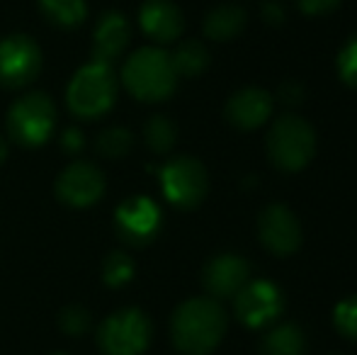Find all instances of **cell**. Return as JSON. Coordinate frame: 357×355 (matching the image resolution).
<instances>
[{"label":"cell","mask_w":357,"mask_h":355,"mask_svg":"<svg viewBox=\"0 0 357 355\" xmlns=\"http://www.w3.org/2000/svg\"><path fill=\"white\" fill-rule=\"evenodd\" d=\"M170 333L183 355H209L226 333V314L212 297L188 299L175 309Z\"/></svg>","instance_id":"1"},{"label":"cell","mask_w":357,"mask_h":355,"mask_svg":"<svg viewBox=\"0 0 357 355\" xmlns=\"http://www.w3.org/2000/svg\"><path fill=\"white\" fill-rule=\"evenodd\" d=\"M122 83L137 100L160 103L175 93L178 73H175L168 52L158 47H144L124 61Z\"/></svg>","instance_id":"2"},{"label":"cell","mask_w":357,"mask_h":355,"mask_svg":"<svg viewBox=\"0 0 357 355\" xmlns=\"http://www.w3.org/2000/svg\"><path fill=\"white\" fill-rule=\"evenodd\" d=\"M117 98V76L107 63L90 61L73 73L66 90L68 109L80 119H98L109 112Z\"/></svg>","instance_id":"3"},{"label":"cell","mask_w":357,"mask_h":355,"mask_svg":"<svg viewBox=\"0 0 357 355\" xmlns=\"http://www.w3.org/2000/svg\"><path fill=\"white\" fill-rule=\"evenodd\" d=\"M8 137L22 146H42L56 129V105L47 93H27L8 112Z\"/></svg>","instance_id":"4"},{"label":"cell","mask_w":357,"mask_h":355,"mask_svg":"<svg viewBox=\"0 0 357 355\" xmlns=\"http://www.w3.org/2000/svg\"><path fill=\"white\" fill-rule=\"evenodd\" d=\"M316 151V137L309 122L301 117L287 114L273 124L268 134V156L280 171L296 173L314 158Z\"/></svg>","instance_id":"5"},{"label":"cell","mask_w":357,"mask_h":355,"mask_svg":"<svg viewBox=\"0 0 357 355\" xmlns=\"http://www.w3.org/2000/svg\"><path fill=\"white\" fill-rule=\"evenodd\" d=\"M151 333L153 328L142 309H119L102 322L98 346L105 355H144Z\"/></svg>","instance_id":"6"},{"label":"cell","mask_w":357,"mask_h":355,"mask_svg":"<svg viewBox=\"0 0 357 355\" xmlns=\"http://www.w3.org/2000/svg\"><path fill=\"white\" fill-rule=\"evenodd\" d=\"M160 188L170 204L180 209H192L207 197V168L192 156L170 158L160 168Z\"/></svg>","instance_id":"7"},{"label":"cell","mask_w":357,"mask_h":355,"mask_svg":"<svg viewBox=\"0 0 357 355\" xmlns=\"http://www.w3.org/2000/svg\"><path fill=\"white\" fill-rule=\"evenodd\" d=\"M42 49L27 34L0 39V88L17 90L37 81L42 73Z\"/></svg>","instance_id":"8"},{"label":"cell","mask_w":357,"mask_h":355,"mask_svg":"<svg viewBox=\"0 0 357 355\" xmlns=\"http://www.w3.org/2000/svg\"><path fill=\"white\" fill-rule=\"evenodd\" d=\"M114 229L129 246H146L160 232V207L144 195L124 199L114 212Z\"/></svg>","instance_id":"9"},{"label":"cell","mask_w":357,"mask_h":355,"mask_svg":"<svg viewBox=\"0 0 357 355\" xmlns=\"http://www.w3.org/2000/svg\"><path fill=\"white\" fill-rule=\"evenodd\" d=\"M282 307V292L278 289V285L268 282V280H253V282L248 280L236 294V314H238L241 324L250 328H260L275 322Z\"/></svg>","instance_id":"10"},{"label":"cell","mask_w":357,"mask_h":355,"mask_svg":"<svg viewBox=\"0 0 357 355\" xmlns=\"http://www.w3.org/2000/svg\"><path fill=\"white\" fill-rule=\"evenodd\" d=\"M56 195L71 207H90L105 195V176L95 163L73 161L59 173Z\"/></svg>","instance_id":"11"},{"label":"cell","mask_w":357,"mask_h":355,"mask_svg":"<svg viewBox=\"0 0 357 355\" xmlns=\"http://www.w3.org/2000/svg\"><path fill=\"white\" fill-rule=\"evenodd\" d=\"M260 241L275 256H291L301 246V227L289 207L284 204H270L263 209L258 222Z\"/></svg>","instance_id":"12"},{"label":"cell","mask_w":357,"mask_h":355,"mask_svg":"<svg viewBox=\"0 0 357 355\" xmlns=\"http://www.w3.org/2000/svg\"><path fill=\"white\" fill-rule=\"evenodd\" d=\"M250 280V263L236 253H221L212 258L204 268L202 282L212 299L236 297L245 282Z\"/></svg>","instance_id":"13"},{"label":"cell","mask_w":357,"mask_h":355,"mask_svg":"<svg viewBox=\"0 0 357 355\" xmlns=\"http://www.w3.org/2000/svg\"><path fill=\"white\" fill-rule=\"evenodd\" d=\"M129 39H132V27L127 17L117 10L105 13L93 29V61L112 66L129 47Z\"/></svg>","instance_id":"14"},{"label":"cell","mask_w":357,"mask_h":355,"mask_svg":"<svg viewBox=\"0 0 357 355\" xmlns=\"http://www.w3.org/2000/svg\"><path fill=\"white\" fill-rule=\"evenodd\" d=\"M139 22L146 37L158 44L175 42L185 29L183 13L173 0H146L139 10Z\"/></svg>","instance_id":"15"},{"label":"cell","mask_w":357,"mask_h":355,"mask_svg":"<svg viewBox=\"0 0 357 355\" xmlns=\"http://www.w3.org/2000/svg\"><path fill=\"white\" fill-rule=\"evenodd\" d=\"M273 114V98L260 88H243L226 103V119L238 129H258Z\"/></svg>","instance_id":"16"},{"label":"cell","mask_w":357,"mask_h":355,"mask_svg":"<svg viewBox=\"0 0 357 355\" xmlns=\"http://www.w3.org/2000/svg\"><path fill=\"white\" fill-rule=\"evenodd\" d=\"M245 27V10L238 5H219L204 17V34L214 42H229Z\"/></svg>","instance_id":"17"},{"label":"cell","mask_w":357,"mask_h":355,"mask_svg":"<svg viewBox=\"0 0 357 355\" xmlns=\"http://www.w3.org/2000/svg\"><path fill=\"white\" fill-rule=\"evenodd\" d=\"M39 10L44 17L61 29H73L88 17V3L85 0H39Z\"/></svg>","instance_id":"18"},{"label":"cell","mask_w":357,"mask_h":355,"mask_svg":"<svg viewBox=\"0 0 357 355\" xmlns=\"http://www.w3.org/2000/svg\"><path fill=\"white\" fill-rule=\"evenodd\" d=\"M306 338L296 324H282L263 338V355H304Z\"/></svg>","instance_id":"19"},{"label":"cell","mask_w":357,"mask_h":355,"mask_svg":"<svg viewBox=\"0 0 357 355\" xmlns=\"http://www.w3.org/2000/svg\"><path fill=\"white\" fill-rule=\"evenodd\" d=\"M170 61L178 76H199L204 68L209 66V52L202 42L197 39H188V42H180L178 49L170 54Z\"/></svg>","instance_id":"20"},{"label":"cell","mask_w":357,"mask_h":355,"mask_svg":"<svg viewBox=\"0 0 357 355\" xmlns=\"http://www.w3.org/2000/svg\"><path fill=\"white\" fill-rule=\"evenodd\" d=\"M144 142L153 153H168L178 142V127L165 114H153L144 127Z\"/></svg>","instance_id":"21"},{"label":"cell","mask_w":357,"mask_h":355,"mask_svg":"<svg viewBox=\"0 0 357 355\" xmlns=\"http://www.w3.org/2000/svg\"><path fill=\"white\" fill-rule=\"evenodd\" d=\"M134 149V134L124 127H109L95 137V151L107 161H119Z\"/></svg>","instance_id":"22"},{"label":"cell","mask_w":357,"mask_h":355,"mask_svg":"<svg viewBox=\"0 0 357 355\" xmlns=\"http://www.w3.org/2000/svg\"><path fill=\"white\" fill-rule=\"evenodd\" d=\"M134 278V261L124 251H112L102 263V280L109 287H124Z\"/></svg>","instance_id":"23"},{"label":"cell","mask_w":357,"mask_h":355,"mask_svg":"<svg viewBox=\"0 0 357 355\" xmlns=\"http://www.w3.org/2000/svg\"><path fill=\"white\" fill-rule=\"evenodd\" d=\"M59 326L63 328V333H68V336H85V333L90 331V326H93V319H90L88 309L78 307V304H73V307H66L61 312V317H59Z\"/></svg>","instance_id":"24"},{"label":"cell","mask_w":357,"mask_h":355,"mask_svg":"<svg viewBox=\"0 0 357 355\" xmlns=\"http://www.w3.org/2000/svg\"><path fill=\"white\" fill-rule=\"evenodd\" d=\"M333 322H335V328H338L345 338L357 341V294L355 297L343 299V302L335 307Z\"/></svg>","instance_id":"25"},{"label":"cell","mask_w":357,"mask_h":355,"mask_svg":"<svg viewBox=\"0 0 357 355\" xmlns=\"http://www.w3.org/2000/svg\"><path fill=\"white\" fill-rule=\"evenodd\" d=\"M338 73L348 86L357 88V34L348 39L338 54Z\"/></svg>","instance_id":"26"},{"label":"cell","mask_w":357,"mask_h":355,"mask_svg":"<svg viewBox=\"0 0 357 355\" xmlns=\"http://www.w3.org/2000/svg\"><path fill=\"white\" fill-rule=\"evenodd\" d=\"M301 13L306 15H326L340 5V0H296Z\"/></svg>","instance_id":"27"},{"label":"cell","mask_w":357,"mask_h":355,"mask_svg":"<svg viewBox=\"0 0 357 355\" xmlns=\"http://www.w3.org/2000/svg\"><path fill=\"white\" fill-rule=\"evenodd\" d=\"M83 146H85V142H83V132H80V129H75V127L63 129V134H61V149L63 151L78 153Z\"/></svg>","instance_id":"28"},{"label":"cell","mask_w":357,"mask_h":355,"mask_svg":"<svg viewBox=\"0 0 357 355\" xmlns=\"http://www.w3.org/2000/svg\"><path fill=\"white\" fill-rule=\"evenodd\" d=\"M263 17H265V22H270V24H280L284 20L282 5H280L278 0H270V3H265L263 5Z\"/></svg>","instance_id":"29"},{"label":"cell","mask_w":357,"mask_h":355,"mask_svg":"<svg viewBox=\"0 0 357 355\" xmlns=\"http://www.w3.org/2000/svg\"><path fill=\"white\" fill-rule=\"evenodd\" d=\"M280 95L284 98V103L296 105V103H301V98H304V90H301L299 83H284V86L280 88Z\"/></svg>","instance_id":"30"},{"label":"cell","mask_w":357,"mask_h":355,"mask_svg":"<svg viewBox=\"0 0 357 355\" xmlns=\"http://www.w3.org/2000/svg\"><path fill=\"white\" fill-rule=\"evenodd\" d=\"M5 158H8V142H5V139L0 137V163H3Z\"/></svg>","instance_id":"31"},{"label":"cell","mask_w":357,"mask_h":355,"mask_svg":"<svg viewBox=\"0 0 357 355\" xmlns=\"http://www.w3.org/2000/svg\"><path fill=\"white\" fill-rule=\"evenodd\" d=\"M52 355H68V353H52Z\"/></svg>","instance_id":"32"}]
</instances>
